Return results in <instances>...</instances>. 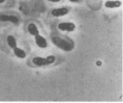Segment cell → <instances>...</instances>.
I'll return each instance as SVG.
<instances>
[{"label": "cell", "mask_w": 123, "mask_h": 103, "mask_svg": "<svg viewBox=\"0 0 123 103\" xmlns=\"http://www.w3.org/2000/svg\"><path fill=\"white\" fill-rule=\"evenodd\" d=\"M55 59V57L53 55L49 56L46 58L37 57L33 59L32 62L37 66H46L54 63Z\"/></svg>", "instance_id": "obj_2"}, {"label": "cell", "mask_w": 123, "mask_h": 103, "mask_svg": "<svg viewBox=\"0 0 123 103\" xmlns=\"http://www.w3.org/2000/svg\"><path fill=\"white\" fill-rule=\"evenodd\" d=\"M68 12V10L67 8H62L53 9L51 12V14L53 16L60 17L67 14Z\"/></svg>", "instance_id": "obj_5"}, {"label": "cell", "mask_w": 123, "mask_h": 103, "mask_svg": "<svg viewBox=\"0 0 123 103\" xmlns=\"http://www.w3.org/2000/svg\"><path fill=\"white\" fill-rule=\"evenodd\" d=\"M48 1L56 3V2H59L60 1V0H48Z\"/></svg>", "instance_id": "obj_11"}, {"label": "cell", "mask_w": 123, "mask_h": 103, "mask_svg": "<svg viewBox=\"0 0 123 103\" xmlns=\"http://www.w3.org/2000/svg\"><path fill=\"white\" fill-rule=\"evenodd\" d=\"M28 31L29 33L34 36L39 34V31L37 29L36 25L34 23H31L28 26Z\"/></svg>", "instance_id": "obj_7"}, {"label": "cell", "mask_w": 123, "mask_h": 103, "mask_svg": "<svg viewBox=\"0 0 123 103\" xmlns=\"http://www.w3.org/2000/svg\"><path fill=\"white\" fill-rule=\"evenodd\" d=\"M52 43L57 47L63 51L69 52L74 49V45L60 38L58 36H54L52 38Z\"/></svg>", "instance_id": "obj_1"}, {"label": "cell", "mask_w": 123, "mask_h": 103, "mask_svg": "<svg viewBox=\"0 0 123 103\" xmlns=\"http://www.w3.org/2000/svg\"><path fill=\"white\" fill-rule=\"evenodd\" d=\"M35 40L36 44L40 48H46L47 46V42L46 40L41 35L38 34L35 36Z\"/></svg>", "instance_id": "obj_6"}, {"label": "cell", "mask_w": 123, "mask_h": 103, "mask_svg": "<svg viewBox=\"0 0 123 103\" xmlns=\"http://www.w3.org/2000/svg\"><path fill=\"white\" fill-rule=\"evenodd\" d=\"M59 29L62 31H73L75 29V25L73 23L66 22L61 23L58 24Z\"/></svg>", "instance_id": "obj_4"}, {"label": "cell", "mask_w": 123, "mask_h": 103, "mask_svg": "<svg viewBox=\"0 0 123 103\" xmlns=\"http://www.w3.org/2000/svg\"><path fill=\"white\" fill-rule=\"evenodd\" d=\"M69 1L72 2H77L80 1V0H69Z\"/></svg>", "instance_id": "obj_13"}, {"label": "cell", "mask_w": 123, "mask_h": 103, "mask_svg": "<svg viewBox=\"0 0 123 103\" xmlns=\"http://www.w3.org/2000/svg\"><path fill=\"white\" fill-rule=\"evenodd\" d=\"M13 50L14 54H15V55L17 57L21 59H23L26 57V54L25 53V52L22 49L17 48L16 46V48H14Z\"/></svg>", "instance_id": "obj_9"}, {"label": "cell", "mask_w": 123, "mask_h": 103, "mask_svg": "<svg viewBox=\"0 0 123 103\" xmlns=\"http://www.w3.org/2000/svg\"><path fill=\"white\" fill-rule=\"evenodd\" d=\"M7 40L8 44L10 48L14 49L17 46V43H16V40L13 36L9 35L7 37Z\"/></svg>", "instance_id": "obj_10"}, {"label": "cell", "mask_w": 123, "mask_h": 103, "mask_svg": "<svg viewBox=\"0 0 123 103\" xmlns=\"http://www.w3.org/2000/svg\"><path fill=\"white\" fill-rule=\"evenodd\" d=\"M121 5V3L120 1H108L105 2V6L108 8H114L119 7Z\"/></svg>", "instance_id": "obj_8"}, {"label": "cell", "mask_w": 123, "mask_h": 103, "mask_svg": "<svg viewBox=\"0 0 123 103\" xmlns=\"http://www.w3.org/2000/svg\"><path fill=\"white\" fill-rule=\"evenodd\" d=\"M0 21L10 22L14 23V24H18L19 19L17 17L14 15H0Z\"/></svg>", "instance_id": "obj_3"}, {"label": "cell", "mask_w": 123, "mask_h": 103, "mask_svg": "<svg viewBox=\"0 0 123 103\" xmlns=\"http://www.w3.org/2000/svg\"><path fill=\"white\" fill-rule=\"evenodd\" d=\"M5 0H0V4L3 3L5 2Z\"/></svg>", "instance_id": "obj_14"}, {"label": "cell", "mask_w": 123, "mask_h": 103, "mask_svg": "<svg viewBox=\"0 0 123 103\" xmlns=\"http://www.w3.org/2000/svg\"><path fill=\"white\" fill-rule=\"evenodd\" d=\"M96 64H97V66H101V65L102 63H101V62L100 61H97V63H96Z\"/></svg>", "instance_id": "obj_12"}]
</instances>
